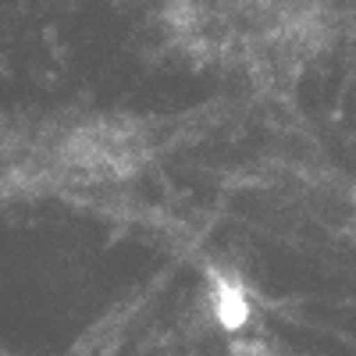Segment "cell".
Returning a JSON list of instances; mask_svg holds the SVG:
<instances>
[{"mask_svg": "<svg viewBox=\"0 0 356 356\" xmlns=\"http://www.w3.org/2000/svg\"><path fill=\"white\" fill-rule=\"evenodd\" d=\"M171 18L186 47L250 75L296 68L317 47V11L310 0H175Z\"/></svg>", "mask_w": 356, "mask_h": 356, "instance_id": "1", "label": "cell"}, {"mask_svg": "<svg viewBox=\"0 0 356 356\" xmlns=\"http://www.w3.org/2000/svg\"><path fill=\"white\" fill-rule=\"evenodd\" d=\"M232 356H278L275 349H267L264 342H235Z\"/></svg>", "mask_w": 356, "mask_h": 356, "instance_id": "2", "label": "cell"}]
</instances>
